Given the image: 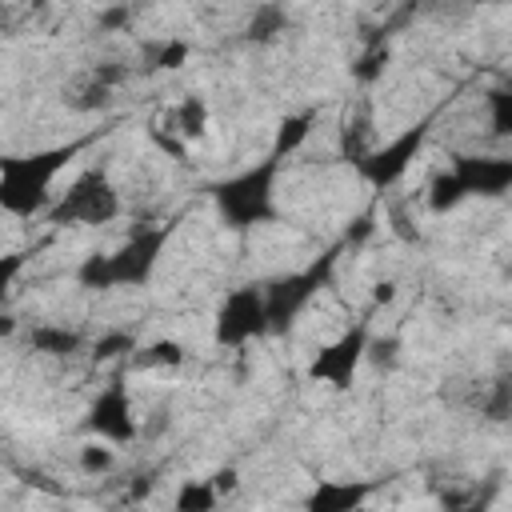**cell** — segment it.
I'll return each instance as SVG.
<instances>
[{
  "label": "cell",
  "mask_w": 512,
  "mask_h": 512,
  "mask_svg": "<svg viewBox=\"0 0 512 512\" xmlns=\"http://www.w3.org/2000/svg\"><path fill=\"white\" fill-rule=\"evenodd\" d=\"M364 496H368V484H336V480H324V484L308 496V508L344 512V508H356Z\"/></svg>",
  "instance_id": "obj_11"
},
{
  "label": "cell",
  "mask_w": 512,
  "mask_h": 512,
  "mask_svg": "<svg viewBox=\"0 0 512 512\" xmlns=\"http://www.w3.org/2000/svg\"><path fill=\"white\" fill-rule=\"evenodd\" d=\"M508 184H512V160L508 156H456L428 184V208L452 212L468 196H504Z\"/></svg>",
  "instance_id": "obj_4"
},
{
  "label": "cell",
  "mask_w": 512,
  "mask_h": 512,
  "mask_svg": "<svg viewBox=\"0 0 512 512\" xmlns=\"http://www.w3.org/2000/svg\"><path fill=\"white\" fill-rule=\"evenodd\" d=\"M280 32V12L276 8H264L260 16H252V24H248V36L252 40H272Z\"/></svg>",
  "instance_id": "obj_17"
},
{
  "label": "cell",
  "mask_w": 512,
  "mask_h": 512,
  "mask_svg": "<svg viewBox=\"0 0 512 512\" xmlns=\"http://www.w3.org/2000/svg\"><path fill=\"white\" fill-rule=\"evenodd\" d=\"M268 332V308H264V288L260 284H240L232 288L220 308H216V344L224 348H244L248 340Z\"/></svg>",
  "instance_id": "obj_8"
},
{
  "label": "cell",
  "mask_w": 512,
  "mask_h": 512,
  "mask_svg": "<svg viewBox=\"0 0 512 512\" xmlns=\"http://www.w3.org/2000/svg\"><path fill=\"white\" fill-rule=\"evenodd\" d=\"M84 432L104 440V444H128L136 440V416H132V396L120 376H112L88 404L84 412Z\"/></svg>",
  "instance_id": "obj_9"
},
{
  "label": "cell",
  "mask_w": 512,
  "mask_h": 512,
  "mask_svg": "<svg viewBox=\"0 0 512 512\" xmlns=\"http://www.w3.org/2000/svg\"><path fill=\"white\" fill-rule=\"evenodd\" d=\"M424 140H428V120L404 128L400 136H392V140H384V144H376V148H364V152L356 156V172H360L372 188L384 192V188H392L396 180L408 176L412 160L424 152Z\"/></svg>",
  "instance_id": "obj_7"
},
{
  "label": "cell",
  "mask_w": 512,
  "mask_h": 512,
  "mask_svg": "<svg viewBox=\"0 0 512 512\" xmlns=\"http://www.w3.org/2000/svg\"><path fill=\"white\" fill-rule=\"evenodd\" d=\"M80 152H84V140H68V144L20 152V156H0V212H8L16 220L44 216L52 196H56L52 192L56 176Z\"/></svg>",
  "instance_id": "obj_1"
},
{
  "label": "cell",
  "mask_w": 512,
  "mask_h": 512,
  "mask_svg": "<svg viewBox=\"0 0 512 512\" xmlns=\"http://www.w3.org/2000/svg\"><path fill=\"white\" fill-rule=\"evenodd\" d=\"M280 156L268 152L264 160L232 172L228 180L212 184V204L220 212V220L232 232H248L260 224L276 220V180H280Z\"/></svg>",
  "instance_id": "obj_3"
},
{
  "label": "cell",
  "mask_w": 512,
  "mask_h": 512,
  "mask_svg": "<svg viewBox=\"0 0 512 512\" xmlns=\"http://www.w3.org/2000/svg\"><path fill=\"white\" fill-rule=\"evenodd\" d=\"M312 124H316V112L308 108V112H296V116H284L280 120V128H276V144H272V152L284 160V156H292L308 136H312Z\"/></svg>",
  "instance_id": "obj_13"
},
{
  "label": "cell",
  "mask_w": 512,
  "mask_h": 512,
  "mask_svg": "<svg viewBox=\"0 0 512 512\" xmlns=\"http://www.w3.org/2000/svg\"><path fill=\"white\" fill-rule=\"evenodd\" d=\"M28 344L36 352H44V356H72L80 348V332H72L64 324H36L28 332Z\"/></svg>",
  "instance_id": "obj_12"
},
{
  "label": "cell",
  "mask_w": 512,
  "mask_h": 512,
  "mask_svg": "<svg viewBox=\"0 0 512 512\" xmlns=\"http://www.w3.org/2000/svg\"><path fill=\"white\" fill-rule=\"evenodd\" d=\"M24 260H28V252H0V304L8 300V292H12V284H16V276L24 272Z\"/></svg>",
  "instance_id": "obj_15"
},
{
  "label": "cell",
  "mask_w": 512,
  "mask_h": 512,
  "mask_svg": "<svg viewBox=\"0 0 512 512\" xmlns=\"http://www.w3.org/2000/svg\"><path fill=\"white\" fill-rule=\"evenodd\" d=\"M216 500H220V492L212 488V480H188V484L180 488V496H176V508H184V512L196 508V512H200V508H212Z\"/></svg>",
  "instance_id": "obj_14"
},
{
  "label": "cell",
  "mask_w": 512,
  "mask_h": 512,
  "mask_svg": "<svg viewBox=\"0 0 512 512\" xmlns=\"http://www.w3.org/2000/svg\"><path fill=\"white\" fill-rule=\"evenodd\" d=\"M340 252H344V244H336V248H328L324 256L308 260L304 268H296V272H288V276H280V280L264 284L268 332H288V324H292V320H296V316L316 300V292L332 280V268H336Z\"/></svg>",
  "instance_id": "obj_6"
},
{
  "label": "cell",
  "mask_w": 512,
  "mask_h": 512,
  "mask_svg": "<svg viewBox=\"0 0 512 512\" xmlns=\"http://www.w3.org/2000/svg\"><path fill=\"white\" fill-rule=\"evenodd\" d=\"M80 460H84V468H88V472H104V468L112 464V452H108L104 444H100V448H96V444H88Z\"/></svg>",
  "instance_id": "obj_19"
},
{
  "label": "cell",
  "mask_w": 512,
  "mask_h": 512,
  "mask_svg": "<svg viewBox=\"0 0 512 512\" xmlns=\"http://www.w3.org/2000/svg\"><path fill=\"white\" fill-rule=\"evenodd\" d=\"M132 348H136V340H132L128 332H116V336H104V340H96L92 356H96V360H108V356H120V352H132Z\"/></svg>",
  "instance_id": "obj_18"
},
{
  "label": "cell",
  "mask_w": 512,
  "mask_h": 512,
  "mask_svg": "<svg viewBox=\"0 0 512 512\" xmlns=\"http://www.w3.org/2000/svg\"><path fill=\"white\" fill-rule=\"evenodd\" d=\"M168 240H172V224L136 228L112 252L84 256V264L76 268V280H80V288H96V292H108V288H140V284L152 280V272H156L160 252H164Z\"/></svg>",
  "instance_id": "obj_2"
},
{
  "label": "cell",
  "mask_w": 512,
  "mask_h": 512,
  "mask_svg": "<svg viewBox=\"0 0 512 512\" xmlns=\"http://www.w3.org/2000/svg\"><path fill=\"white\" fill-rule=\"evenodd\" d=\"M140 364H184V348L176 340H156L140 352Z\"/></svg>",
  "instance_id": "obj_16"
},
{
  "label": "cell",
  "mask_w": 512,
  "mask_h": 512,
  "mask_svg": "<svg viewBox=\"0 0 512 512\" xmlns=\"http://www.w3.org/2000/svg\"><path fill=\"white\" fill-rule=\"evenodd\" d=\"M44 216H48L52 228H76V224L96 228V224H108V220L120 216V192H116V184L108 180L104 168H88L64 192L52 196Z\"/></svg>",
  "instance_id": "obj_5"
},
{
  "label": "cell",
  "mask_w": 512,
  "mask_h": 512,
  "mask_svg": "<svg viewBox=\"0 0 512 512\" xmlns=\"http://www.w3.org/2000/svg\"><path fill=\"white\" fill-rule=\"evenodd\" d=\"M492 4H500V0H492Z\"/></svg>",
  "instance_id": "obj_20"
},
{
  "label": "cell",
  "mask_w": 512,
  "mask_h": 512,
  "mask_svg": "<svg viewBox=\"0 0 512 512\" xmlns=\"http://www.w3.org/2000/svg\"><path fill=\"white\" fill-rule=\"evenodd\" d=\"M368 344H372L368 324H352L348 332H340L332 344H324V348L312 356L308 380L328 384V388H348L352 376H356V368H360L364 356H368Z\"/></svg>",
  "instance_id": "obj_10"
}]
</instances>
